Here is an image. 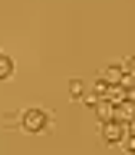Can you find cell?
I'll return each mask as SVG.
<instances>
[{
    "label": "cell",
    "mask_w": 135,
    "mask_h": 155,
    "mask_svg": "<svg viewBox=\"0 0 135 155\" xmlns=\"http://www.w3.org/2000/svg\"><path fill=\"white\" fill-rule=\"evenodd\" d=\"M20 129L30 132V135L46 132V129H50V116H46L43 109H23V112H20Z\"/></svg>",
    "instance_id": "1"
},
{
    "label": "cell",
    "mask_w": 135,
    "mask_h": 155,
    "mask_svg": "<svg viewBox=\"0 0 135 155\" xmlns=\"http://www.w3.org/2000/svg\"><path fill=\"white\" fill-rule=\"evenodd\" d=\"M125 132H129V125H122V122H102V142L105 145H122Z\"/></svg>",
    "instance_id": "2"
},
{
    "label": "cell",
    "mask_w": 135,
    "mask_h": 155,
    "mask_svg": "<svg viewBox=\"0 0 135 155\" xmlns=\"http://www.w3.org/2000/svg\"><path fill=\"white\" fill-rule=\"evenodd\" d=\"M99 79H105L109 86H122V83H125V66H119V63H112V66H105Z\"/></svg>",
    "instance_id": "3"
},
{
    "label": "cell",
    "mask_w": 135,
    "mask_h": 155,
    "mask_svg": "<svg viewBox=\"0 0 135 155\" xmlns=\"http://www.w3.org/2000/svg\"><path fill=\"white\" fill-rule=\"evenodd\" d=\"M92 109H96V116H99L102 122H112V119H115V102H112V99H96Z\"/></svg>",
    "instance_id": "4"
},
{
    "label": "cell",
    "mask_w": 135,
    "mask_h": 155,
    "mask_svg": "<svg viewBox=\"0 0 135 155\" xmlns=\"http://www.w3.org/2000/svg\"><path fill=\"white\" fill-rule=\"evenodd\" d=\"M112 122H122V125H129V122H135V106L132 102H115V119Z\"/></svg>",
    "instance_id": "5"
},
{
    "label": "cell",
    "mask_w": 135,
    "mask_h": 155,
    "mask_svg": "<svg viewBox=\"0 0 135 155\" xmlns=\"http://www.w3.org/2000/svg\"><path fill=\"white\" fill-rule=\"evenodd\" d=\"M10 76H13V60L0 53V79H10Z\"/></svg>",
    "instance_id": "6"
},
{
    "label": "cell",
    "mask_w": 135,
    "mask_h": 155,
    "mask_svg": "<svg viewBox=\"0 0 135 155\" xmlns=\"http://www.w3.org/2000/svg\"><path fill=\"white\" fill-rule=\"evenodd\" d=\"M69 96H72V99H82V96H86L82 79H69Z\"/></svg>",
    "instance_id": "7"
},
{
    "label": "cell",
    "mask_w": 135,
    "mask_h": 155,
    "mask_svg": "<svg viewBox=\"0 0 135 155\" xmlns=\"http://www.w3.org/2000/svg\"><path fill=\"white\" fill-rule=\"evenodd\" d=\"M122 145H125V152H129V155H135V132H125Z\"/></svg>",
    "instance_id": "8"
},
{
    "label": "cell",
    "mask_w": 135,
    "mask_h": 155,
    "mask_svg": "<svg viewBox=\"0 0 135 155\" xmlns=\"http://www.w3.org/2000/svg\"><path fill=\"white\" fill-rule=\"evenodd\" d=\"M125 76H129V79H135V56L125 63Z\"/></svg>",
    "instance_id": "9"
},
{
    "label": "cell",
    "mask_w": 135,
    "mask_h": 155,
    "mask_svg": "<svg viewBox=\"0 0 135 155\" xmlns=\"http://www.w3.org/2000/svg\"><path fill=\"white\" fill-rule=\"evenodd\" d=\"M129 132H135V122H129Z\"/></svg>",
    "instance_id": "10"
}]
</instances>
